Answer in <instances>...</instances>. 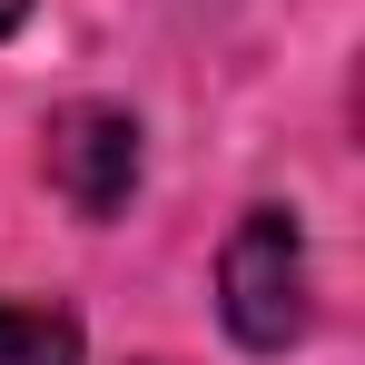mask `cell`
Listing matches in <instances>:
<instances>
[{"mask_svg":"<svg viewBox=\"0 0 365 365\" xmlns=\"http://www.w3.org/2000/svg\"><path fill=\"white\" fill-rule=\"evenodd\" d=\"M0 365H79V326L50 306H0Z\"/></svg>","mask_w":365,"mask_h":365,"instance_id":"obj_3","label":"cell"},{"mask_svg":"<svg viewBox=\"0 0 365 365\" xmlns=\"http://www.w3.org/2000/svg\"><path fill=\"white\" fill-rule=\"evenodd\" d=\"M50 178L79 217H119L128 187H138V128L128 109H69L50 128Z\"/></svg>","mask_w":365,"mask_h":365,"instance_id":"obj_2","label":"cell"},{"mask_svg":"<svg viewBox=\"0 0 365 365\" xmlns=\"http://www.w3.org/2000/svg\"><path fill=\"white\" fill-rule=\"evenodd\" d=\"M217 306H227L237 346H257V356L306 336V237L287 207H247L237 217V237L217 257Z\"/></svg>","mask_w":365,"mask_h":365,"instance_id":"obj_1","label":"cell"},{"mask_svg":"<svg viewBox=\"0 0 365 365\" xmlns=\"http://www.w3.org/2000/svg\"><path fill=\"white\" fill-rule=\"evenodd\" d=\"M20 10H30V0H0V30H20Z\"/></svg>","mask_w":365,"mask_h":365,"instance_id":"obj_4","label":"cell"}]
</instances>
